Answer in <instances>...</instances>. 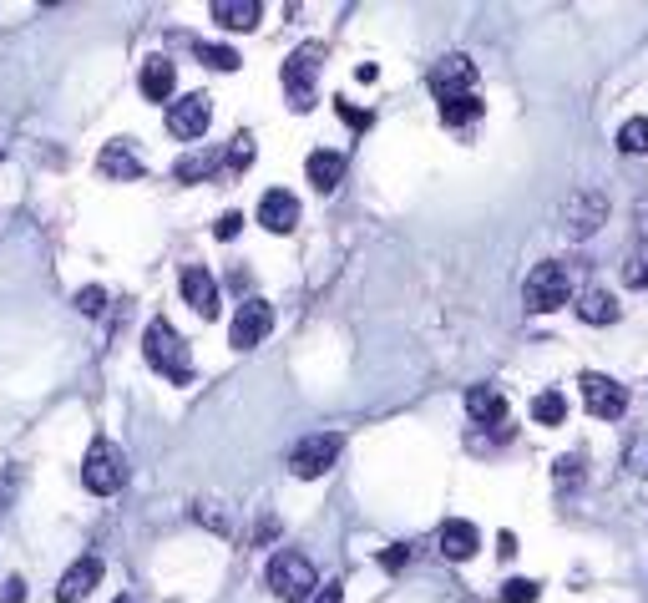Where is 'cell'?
Segmentation results:
<instances>
[{
  "mask_svg": "<svg viewBox=\"0 0 648 603\" xmlns=\"http://www.w3.org/2000/svg\"><path fill=\"white\" fill-rule=\"evenodd\" d=\"M142 355H147V365L162 375V381H173V386H188V381H193L188 340H183L168 320H152V325H147V335H142Z\"/></svg>",
  "mask_w": 648,
  "mask_h": 603,
  "instance_id": "obj_1",
  "label": "cell"
},
{
  "mask_svg": "<svg viewBox=\"0 0 648 603\" xmlns=\"http://www.w3.org/2000/svg\"><path fill=\"white\" fill-rule=\"evenodd\" d=\"M567 299H573V279H567V269H562L557 259L537 264V269L527 274V284H522V305H527V315H552V310L567 305Z\"/></svg>",
  "mask_w": 648,
  "mask_h": 603,
  "instance_id": "obj_2",
  "label": "cell"
},
{
  "mask_svg": "<svg viewBox=\"0 0 648 603\" xmlns=\"http://www.w3.org/2000/svg\"><path fill=\"white\" fill-rule=\"evenodd\" d=\"M264 578H269V593L284 603H304L309 593H319V573L304 553H274Z\"/></svg>",
  "mask_w": 648,
  "mask_h": 603,
  "instance_id": "obj_3",
  "label": "cell"
},
{
  "mask_svg": "<svg viewBox=\"0 0 648 603\" xmlns=\"http://www.w3.org/2000/svg\"><path fill=\"white\" fill-rule=\"evenodd\" d=\"M340 451H345V436H340V431H314V436H304V441L289 451V472H294L299 482H314V477H324V472L340 462Z\"/></svg>",
  "mask_w": 648,
  "mask_h": 603,
  "instance_id": "obj_4",
  "label": "cell"
},
{
  "mask_svg": "<svg viewBox=\"0 0 648 603\" xmlns=\"http://www.w3.org/2000/svg\"><path fill=\"white\" fill-rule=\"evenodd\" d=\"M319 66H324V46H299L294 56H284V97L294 112L314 107V82H319Z\"/></svg>",
  "mask_w": 648,
  "mask_h": 603,
  "instance_id": "obj_5",
  "label": "cell"
},
{
  "mask_svg": "<svg viewBox=\"0 0 648 603\" xmlns=\"http://www.w3.org/2000/svg\"><path fill=\"white\" fill-rule=\"evenodd\" d=\"M81 482H87V492H97V497L122 492V482H127V462H122V451H117L112 441H92L87 462H81Z\"/></svg>",
  "mask_w": 648,
  "mask_h": 603,
  "instance_id": "obj_6",
  "label": "cell"
},
{
  "mask_svg": "<svg viewBox=\"0 0 648 603\" xmlns=\"http://www.w3.org/2000/svg\"><path fill=\"white\" fill-rule=\"evenodd\" d=\"M583 406H588L593 421H623V411H628V391L613 381V375L588 370V375H583Z\"/></svg>",
  "mask_w": 648,
  "mask_h": 603,
  "instance_id": "obj_7",
  "label": "cell"
},
{
  "mask_svg": "<svg viewBox=\"0 0 648 603\" xmlns=\"http://www.w3.org/2000/svg\"><path fill=\"white\" fill-rule=\"evenodd\" d=\"M269 330H274V310H269V299H243V305L233 310L228 340H233V350H254L259 340H269Z\"/></svg>",
  "mask_w": 648,
  "mask_h": 603,
  "instance_id": "obj_8",
  "label": "cell"
},
{
  "mask_svg": "<svg viewBox=\"0 0 648 603\" xmlns=\"http://www.w3.org/2000/svg\"><path fill=\"white\" fill-rule=\"evenodd\" d=\"M608 218V198L603 193H573L562 203V234L567 239H588L593 229H603Z\"/></svg>",
  "mask_w": 648,
  "mask_h": 603,
  "instance_id": "obj_9",
  "label": "cell"
},
{
  "mask_svg": "<svg viewBox=\"0 0 648 603\" xmlns=\"http://www.w3.org/2000/svg\"><path fill=\"white\" fill-rule=\"evenodd\" d=\"M208 122H213V102H208L203 92L178 97V102L168 107V132H173V137H183V142H198V137L208 132Z\"/></svg>",
  "mask_w": 648,
  "mask_h": 603,
  "instance_id": "obj_10",
  "label": "cell"
},
{
  "mask_svg": "<svg viewBox=\"0 0 648 603\" xmlns=\"http://www.w3.org/2000/svg\"><path fill=\"white\" fill-rule=\"evenodd\" d=\"M431 92H436V102H451V97L476 92V66H471V56H446V61L431 71Z\"/></svg>",
  "mask_w": 648,
  "mask_h": 603,
  "instance_id": "obj_11",
  "label": "cell"
},
{
  "mask_svg": "<svg viewBox=\"0 0 648 603\" xmlns=\"http://www.w3.org/2000/svg\"><path fill=\"white\" fill-rule=\"evenodd\" d=\"M178 289H183V299L203 315V320H218V279L203 269V264H188L183 274H178Z\"/></svg>",
  "mask_w": 648,
  "mask_h": 603,
  "instance_id": "obj_12",
  "label": "cell"
},
{
  "mask_svg": "<svg viewBox=\"0 0 648 603\" xmlns=\"http://www.w3.org/2000/svg\"><path fill=\"white\" fill-rule=\"evenodd\" d=\"M466 411H471V421H476L481 431L507 436V401H502V391H492V386H471V391H466Z\"/></svg>",
  "mask_w": 648,
  "mask_h": 603,
  "instance_id": "obj_13",
  "label": "cell"
},
{
  "mask_svg": "<svg viewBox=\"0 0 648 603\" xmlns=\"http://www.w3.org/2000/svg\"><path fill=\"white\" fill-rule=\"evenodd\" d=\"M436 543H441V553H446L451 563H466V558H476L481 533H476V522H466V517H446L441 533H436Z\"/></svg>",
  "mask_w": 648,
  "mask_h": 603,
  "instance_id": "obj_14",
  "label": "cell"
},
{
  "mask_svg": "<svg viewBox=\"0 0 648 603\" xmlns=\"http://www.w3.org/2000/svg\"><path fill=\"white\" fill-rule=\"evenodd\" d=\"M259 223L269 234H294V223H299V198L284 193V188H269L259 198Z\"/></svg>",
  "mask_w": 648,
  "mask_h": 603,
  "instance_id": "obj_15",
  "label": "cell"
},
{
  "mask_svg": "<svg viewBox=\"0 0 648 603\" xmlns=\"http://www.w3.org/2000/svg\"><path fill=\"white\" fill-rule=\"evenodd\" d=\"M97 583H102V558H76V563L61 573L56 598H61V603H76V598H87Z\"/></svg>",
  "mask_w": 648,
  "mask_h": 603,
  "instance_id": "obj_16",
  "label": "cell"
},
{
  "mask_svg": "<svg viewBox=\"0 0 648 603\" xmlns=\"http://www.w3.org/2000/svg\"><path fill=\"white\" fill-rule=\"evenodd\" d=\"M137 87H142V97H147V102H168V97H173V87H178V66H173L168 56H147V61H142V77H137Z\"/></svg>",
  "mask_w": 648,
  "mask_h": 603,
  "instance_id": "obj_17",
  "label": "cell"
},
{
  "mask_svg": "<svg viewBox=\"0 0 648 603\" xmlns=\"http://www.w3.org/2000/svg\"><path fill=\"white\" fill-rule=\"evenodd\" d=\"M97 173L102 178H112V183H132V178H142V163H137V153H132V142H107L102 147V158H97Z\"/></svg>",
  "mask_w": 648,
  "mask_h": 603,
  "instance_id": "obj_18",
  "label": "cell"
},
{
  "mask_svg": "<svg viewBox=\"0 0 648 603\" xmlns=\"http://www.w3.org/2000/svg\"><path fill=\"white\" fill-rule=\"evenodd\" d=\"M208 16H213L223 31H254L259 16H264V6H259V0H213Z\"/></svg>",
  "mask_w": 648,
  "mask_h": 603,
  "instance_id": "obj_19",
  "label": "cell"
},
{
  "mask_svg": "<svg viewBox=\"0 0 648 603\" xmlns=\"http://www.w3.org/2000/svg\"><path fill=\"white\" fill-rule=\"evenodd\" d=\"M304 173H309L314 193H335L340 178H345V153H330V147H319V153H309Z\"/></svg>",
  "mask_w": 648,
  "mask_h": 603,
  "instance_id": "obj_20",
  "label": "cell"
},
{
  "mask_svg": "<svg viewBox=\"0 0 648 603\" xmlns=\"http://www.w3.org/2000/svg\"><path fill=\"white\" fill-rule=\"evenodd\" d=\"M578 320L583 325H613L618 320V299L608 289H583L578 294Z\"/></svg>",
  "mask_w": 648,
  "mask_h": 603,
  "instance_id": "obj_21",
  "label": "cell"
},
{
  "mask_svg": "<svg viewBox=\"0 0 648 603\" xmlns=\"http://www.w3.org/2000/svg\"><path fill=\"white\" fill-rule=\"evenodd\" d=\"M218 168H228V153H218V147H203V153H188L173 173H178V183H203V178H213Z\"/></svg>",
  "mask_w": 648,
  "mask_h": 603,
  "instance_id": "obj_22",
  "label": "cell"
},
{
  "mask_svg": "<svg viewBox=\"0 0 648 603\" xmlns=\"http://www.w3.org/2000/svg\"><path fill=\"white\" fill-rule=\"evenodd\" d=\"M476 117H481V97H476V92L441 102V122H446V127H466V122H476Z\"/></svg>",
  "mask_w": 648,
  "mask_h": 603,
  "instance_id": "obj_23",
  "label": "cell"
},
{
  "mask_svg": "<svg viewBox=\"0 0 648 603\" xmlns=\"http://www.w3.org/2000/svg\"><path fill=\"white\" fill-rule=\"evenodd\" d=\"M532 421H537V426H562V421H567V401H562L557 391H542V396L532 401Z\"/></svg>",
  "mask_w": 648,
  "mask_h": 603,
  "instance_id": "obj_24",
  "label": "cell"
},
{
  "mask_svg": "<svg viewBox=\"0 0 648 603\" xmlns=\"http://www.w3.org/2000/svg\"><path fill=\"white\" fill-rule=\"evenodd\" d=\"M618 147L623 153H648V117H628L618 127Z\"/></svg>",
  "mask_w": 648,
  "mask_h": 603,
  "instance_id": "obj_25",
  "label": "cell"
},
{
  "mask_svg": "<svg viewBox=\"0 0 648 603\" xmlns=\"http://www.w3.org/2000/svg\"><path fill=\"white\" fill-rule=\"evenodd\" d=\"M198 61L213 66V71H238V66H243V56H238L233 46H198Z\"/></svg>",
  "mask_w": 648,
  "mask_h": 603,
  "instance_id": "obj_26",
  "label": "cell"
},
{
  "mask_svg": "<svg viewBox=\"0 0 648 603\" xmlns=\"http://www.w3.org/2000/svg\"><path fill=\"white\" fill-rule=\"evenodd\" d=\"M249 163H254V137H249V132H238L233 147H228V173H243Z\"/></svg>",
  "mask_w": 648,
  "mask_h": 603,
  "instance_id": "obj_27",
  "label": "cell"
},
{
  "mask_svg": "<svg viewBox=\"0 0 648 603\" xmlns=\"http://www.w3.org/2000/svg\"><path fill=\"white\" fill-rule=\"evenodd\" d=\"M623 284H628V289H648V244L623 264Z\"/></svg>",
  "mask_w": 648,
  "mask_h": 603,
  "instance_id": "obj_28",
  "label": "cell"
},
{
  "mask_svg": "<svg viewBox=\"0 0 648 603\" xmlns=\"http://www.w3.org/2000/svg\"><path fill=\"white\" fill-rule=\"evenodd\" d=\"M623 467H628L633 477H648V436H633V441H628V451H623Z\"/></svg>",
  "mask_w": 648,
  "mask_h": 603,
  "instance_id": "obj_29",
  "label": "cell"
},
{
  "mask_svg": "<svg viewBox=\"0 0 648 603\" xmlns=\"http://www.w3.org/2000/svg\"><path fill=\"white\" fill-rule=\"evenodd\" d=\"M76 310H81V315H102V310H107V289H102V284L76 289Z\"/></svg>",
  "mask_w": 648,
  "mask_h": 603,
  "instance_id": "obj_30",
  "label": "cell"
},
{
  "mask_svg": "<svg viewBox=\"0 0 648 603\" xmlns=\"http://www.w3.org/2000/svg\"><path fill=\"white\" fill-rule=\"evenodd\" d=\"M537 593H542V588H537L532 578H512V583L502 588V598H507V603H537Z\"/></svg>",
  "mask_w": 648,
  "mask_h": 603,
  "instance_id": "obj_31",
  "label": "cell"
},
{
  "mask_svg": "<svg viewBox=\"0 0 648 603\" xmlns=\"http://www.w3.org/2000/svg\"><path fill=\"white\" fill-rule=\"evenodd\" d=\"M193 517H198V522H208L213 533H228V517H223L213 502H198V507H193Z\"/></svg>",
  "mask_w": 648,
  "mask_h": 603,
  "instance_id": "obj_32",
  "label": "cell"
},
{
  "mask_svg": "<svg viewBox=\"0 0 648 603\" xmlns=\"http://www.w3.org/2000/svg\"><path fill=\"white\" fill-rule=\"evenodd\" d=\"M335 112H340V117H345V122H350V127H355V132H365V127H370V122H375V117H370V112H360V107H350V102H345V97H340V102H335Z\"/></svg>",
  "mask_w": 648,
  "mask_h": 603,
  "instance_id": "obj_33",
  "label": "cell"
},
{
  "mask_svg": "<svg viewBox=\"0 0 648 603\" xmlns=\"http://www.w3.org/2000/svg\"><path fill=\"white\" fill-rule=\"evenodd\" d=\"M405 563H411V548H405V543H395V548L380 553V568H385V573H395V568H405Z\"/></svg>",
  "mask_w": 648,
  "mask_h": 603,
  "instance_id": "obj_34",
  "label": "cell"
},
{
  "mask_svg": "<svg viewBox=\"0 0 648 603\" xmlns=\"http://www.w3.org/2000/svg\"><path fill=\"white\" fill-rule=\"evenodd\" d=\"M238 229H243V213H223L218 223H213V234L228 244V239H238Z\"/></svg>",
  "mask_w": 648,
  "mask_h": 603,
  "instance_id": "obj_35",
  "label": "cell"
},
{
  "mask_svg": "<svg viewBox=\"0 0 648 603\" xmlns=\"http://www.w3.org/2000/svg\"><path fill=\"white\" fill-rule=\"evenodd\" d=\"M0 603H26V583H21V578H6V588H0Z\"/></svg>",
  "mask_w": 648,
  "mask_h": 603,
  "instance_id": "obj_36",
  "label": "cell"
},
{
  "mask_svg": "<svg viewBox=\"0 0 648 603\" xmlns=\"http://www.w3.org/2000/svg\"><path fill=\"white\" fill-rule=\"evenodd\" d=\"M314 603H345V588H340V583H324V588L314 593Z\"/></svg>",
  "mask_w": 648,
  "mask_h": 603,
  "instance_id": "obj_37",
  "label": "cell"
},
{
  "mask_svg": "<svg viewBox=\"0 0 648 603\" xmlns=\"http://www.w3.org/2000/svg\"><path fill=\"white\" fill-rule=\"evenodd\" d=\"M557 477L573 482V477H578V457H562V462H557Z\"/></svg>",
  "mask_w": 648,
  "mask_h": 603,
  "instance_id": "obj_38",
  "label": "cell"
},
{
  "mask_svg": "<svg viewBox=\"0 0 648 603\" xmlns=\"http://www.w3.org/2000/svg\"><path fill=\"white\" fill-rule=\"evenodd\" d=\"M497 553H502V558H512V553H517V538H512V533H502V538H497Z\"/></svg>",
  "mask_w": 648,
  "mask_h": 603,
  "instance_id": "obj_39",
  "label": "cell"
},
{
  "mask_svg": "<svg viewBox=\"0 0 648 603\" xmlns=\"http://www.w3.org/2000/svg\"><path fill=\"white\" fill-rule=\"evenodd\" d=\"M117 603H132V598H117Z\"/></svg>",
  "mask_w": 648,
  "mask_h": 603,
  "instance_id": "obj_40",
  "label": "cell"
},
{
  "mask_svg": "<svg viewBox=\"0 0 648 603\" xmlns=\"http://www.w3.org/2000/svg\"><path fill=\"white\" fill-rule=\"evenodd\" d=\"M0 158H6V147H0Z\"/></svg>",
  "mask_w": 648,
  "mask_h": 603,
  "instance_id": "obj_41",
  "label": "cell"
}]
</instances>
